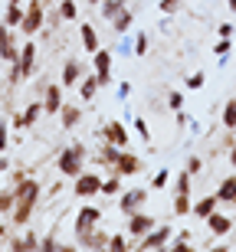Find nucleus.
I'll list each match as a JSON object with an SVG mask.
<instances>
[{"instance_id": "nucleus-1", "label": "nucleus", "mask_w": 236, "mask_h": 252, "mask_svg": "<svg viewBox=\"0 0 236 252\" xmlns=\"http://www.w3.org/2000/svg\"><path fill=\"white\" fill-rule=\"evenodd\" d=\"M36 203H39V184L33 177H23L20 184H13V226H27L36 213Z\"/></svg>"}, {"instance_id": "nucleus-2", "label": "nucleus", "mask_w": 236, "mask_h": 252, "mask_svg": "<svg viewBox=\"0 0 236 252\" xmlns=\"http://www.w3.org/2000/svg\"><path fill=\"white\" fill-rule=\"evenodd\" d=\"M36 59H39V46L33 43V39L20 43V56H17V63H10V85L23 82V79H30V75L36 72Z\"/></svg>"}, {"instance_id": "nucleus-3", "label": "nucleus", "mask_w": 236, "mask_h": 252, "mask_svg": "<svg viewBox=\"0 0 236 252\" xmlns=\"http://www.w3.org/2000/svg\"><path fill=\"white\" fill-rule=\"evenodd\" d=\"M85 154H89V151H85V144H69V148H63V151H59V158H56L59 174L76 180L79 174L85 170Z\"/></svg>"}, {"instance_id": "nucleus-4", "label": "nucleus", "mask_w": 236, "mask_h": 252, "mask_svg": "<svg viewBox=\"0 0 236 252\" xmlns=\"http://www.w3.org/2000/svg\"><path fill=\"white\" fill-rule=\"evenodd\" d=\"M148 193H151L148 187L122 190V193H118V213H122V216H132V213H138V210H144V203H148Z\"/></svg>"}, {"instance_id": "nucleus-5", "label": "nucleus", "mask_w": 236, "mask_h": 252, "mask_svg": "<svg viewBox=\"0 0 236 252\" xmlns=\"http://www.w3.org/2000/svg\"><path fill=\"white\" fill-rule=\"evenodd\" d=\"M46 23V13H43V0H30V7L23 10V23H20V33L23 36H36Z\"/></svg>"}, {"instance_id": "nucleus-6", "label": "nucleus", "mask_w": 236, "mask_h": 252, "mask_svg": "<svg viewBox=\"0 0 236 252\" xmlns=\"http://www.w3.org/2000/svg\"><path fill=\"white\" fill-rule=\"evenodd\" d=\"M170 236H174V229L170 226H154L151 233H144L141 239H138V249H148V252H154V249H168V243H170Z\"/></svg>"}, {"instance_id": "nucleus-7", "label": "nucleus", "mask_w": 236, "mask_h": 252, "mask_svg": "<svg viewBox=\"0 0 236 252\" xmlns=\"http://www.w3.org/2000/svg\"><path fill=\"white\" fill-rule=\"evenodd\" d=\"M99 223H102V210H99V206H92V203H85V206H79L76 223H72V233L82 236V233H89V229H95Z\"/></svg>"}, {"instance_id": "nucleus-8", "label": "nucleus", "mask_w": 236, "mask_h": 252, "mask_svg": "<svg viewBox=\"0 0 236 252\" xmlns=\"http://www.w3.org/2000/svg\"><path fill=\"white\" fill-rule=\"evenodd\" d=\"M112 63H115V56L105 46L92 53V72L99 75V85H112V79H115L112 75Z\"/></svg>"}, {"instance_id": "nucleus-9", "label": "nucleus", "mask_w": 236, "mask_h": 252, "mask_svg": "<svg viewBox=\"0 0 236 252\" xmlns=\"http://www.w3.org/2000/svg\"><path fill=\"white\" fill-rule=\"evenodd\" d=\"M72 193L79 196V200H92V196H99L102 193V177L99 174H79L76 177V184H72Z\"/></svg>"}, {"instance_id": "nucleus-10", "label": "nucleus", "mask_w": 236, "mask_h": 252, "mask_svg": "<svg viewBox=\"0 0 236 252\" xmlns=\"http://www.w3.org/2000/svg\"><path fill=\"white\" fill-rule=\"evenodd\" d=\"M43 115H46V112H43V98H33V102H30L20 115H13V122H10V125H13L17 131H27V128H33Z\"/></svg>"}, {"instance_id": "nucleus-11", "label": "nucleus", "mask_w": 236, "mask_h": 252, "mask_svg": "<svg viewBox=\"0 0 236 252\" xmlns=\"http://www.w3.org/2000/svg\"><path fill=\"white\" fill-rule=\"evenodd\" d=\"M112 170H115V174H122V177H135V174L141 170V158L132 154L128 148H122V151H118V158H115V164H112Z\"/></svg>"}, {"instance_id": "nucleus-12", "label": "nucleus", "mask_w": 236, "mask_h": 252, "mask_svg": "<svg viewBox=\"0 0 236 252\" xmlns=\"http://www.w3.org/2000/svg\"><path fill=\"white\" fill-rule=\"evenodd\" d=\"M154 226H158V220H154L151 213H144V210H138V213H132V216H128V226H125V229H128V236H135V239H141L144 233H151Z\"/></svg>"}, {"instance_id": "nucleus-13", "label": "nucleus", "mask_w": 236, "mask_h": 252, "mask_svg": "<svg viewBox=\"0 0 236 252\" xmlns=\"http://www.w3.org/2000/svg\"><path fill=\"white\" fill-rule=\"evenodd\" d=\"M63 82H49V85H43V112L46 115H59V108H63Z\"/></svg>"}, {"instance_id": "nucleus-14", "label": "nucleus", "mask_w": 236, "mask_h": 252, "mask_svg": "<svg viewBox=\"0 0 236 252\" xmlns=\"http://www.w3.org/2000/svg\"><path fill=\"white\" fill-rule=\"evenodd\" d=\"M102 138L108 141V144H115V148H128V141H132V134H128V128H125L122 122H105V128H102Z\"/></svg>"}, {"instance_id": "nucleus-15", "label": "nucleus", "mask_w": 236, "mask_h": 252, "mask_svg": "<svg viewBox=\"0 0 236 252\" xmlns=\"http://www.w3.org/2000/svg\"><path fill=\"white\" fill-rule=\"evenodd\" d=\"M17 56H20V46L13 39V30L0 23V59L3 63H17Z\"/></svg>"}, {"instance_id": "nucleus-16", "label": "nucleus", "mask_w": 236, "mask_h": 252, "mask_svg": "<svg viewBox=\"0 0 236 252\" xmlns=\"http://www.w3.org/2000/svg\"><path fill=\"white\" fill-rule=\"evenodd\" d=\"M82 75H85L82 63H79V59H66V63H63V75H59V82H63V89H72V85H79Z\"/></svg>"}, {"instance_id": "nucleus-17", "label": "nucleus", "mask_w": 236, "mask_h": 252, "mask_svg": "<svg viewBox=\"0 0 236 252\" xmlns=\"http://www.w3.org/2000/svg\"><path fill=\"white\" fill-rule=\"evenodd\" d=\"M79 122H82V108L72 105V102H63V108H59V125H63L66 131H72Z\"/></svg>"}, {"instance_id": "nucleus-18", "label": "nucleus", "mask_w": 236, "mask_h": 252, "mask_svg": "<svg viewBox=\"0 0 236 252\" xmlns=\"http://www.w3.org/2000/svg\"><path fill=\"white\" fill-rule=\"evenodd\" d=\"M99 89H102V85H99V75L95 72H85L82 79H79V98H82V102H92L95 95H99Z\"/></svg>"}, {"instance_id": "nucleus-19", "label": "nucleus", "mask_w": 236, "mask_h": 252, "mask_svg": "<svg viewBox=\"0 0 236 252\" xmlns=\"http://www.w3.org/2000/svg\"><path fill=\"white\" fill-rule=\"evenodd\" d=\"M79 39H82V49L92 56L95 49H102V39H99V33H95V27L92 23H82L79 27Z\"/></svg>"}, {"instance_id": "nucleus-20", "label": "nucleus", "mask_w": 236, "mask_h": 252, "mask_svg": "<svg viewBox=\"0 0 236 252\" xmlns=\"http://www.w3.org/2000/svg\"><path fill=\"white\" fill-rule=\"evenodd\" d=\"M207 226H210V233H213V236H227L230 229H233V220H230V216H223V213H217V210H213V213L207 216Z\"/></svg>"}, {"instance_id": "nucleus-21", "label": "nucleus", "mask_w": 236, "mask_h": 252, "mask_svg": "<svg viewBox=\"0 0 236 252\" xmlns=\"http://www.w3.org/2000/svg\"><path fill=\"white\" fill-rule=\"evenodd\" d=\"M217 206H220V200H217V193H213V196H200L197 203L190 206V213L197 216V220H207V216H210V213H213V210H217Z\"/></svg>"}, {"instance_id": "nucleus-22", "label": "nucleus", "mask_w": 236, "mask_h": 252, "mask_svg": "<svg viewBox=\"0 0 236 252\" xmlns=\"http://www.w3.org/2000/svg\"><path fill=\"white\" fill-rule=\"evenodd\" d=\"M10 249L13 252H27V249H39V236L36 233H23L10 239Z\"/></svg>"}, {"instance_id": "nucleus-23", "label": "nucleus", "mask_w": 236, "mask_h": 252, "mask_svg": "<svg viewBox=\"0 0 236 252\" xmlns=\"http://www.w3.org/2000/svg\"><path fill=\"white\" fill-rule=\"evenodd\" d=\"M220 203H236V177H223V184L217 187Z\"/></svg>"}, {"instance_id": "nucleus-24", "label": "nucleus", "mask_w": 236, "mask_h": 252, "mask_svg": "<svg viewBox=\"0 0 236 252\" xmlns=\"http://www.w3.org/2000/svg\"><path fill=\"white\" fill-rule=\"evenodd\" d=\"M0 23L10 27V30H20V23H23V7H20V3H7V13H3Z\"/></svg>"}, {"instance_id": "nucleus-25", "label": "nucleus", "mask_w": 236, "mask_h": 252, "mask_svg": "<svg viewBox=\"0 0 236 252\" xmlns=\"http://www.w3.org/2000/svg\"><path fill=\"white\" fill-rule=\"evenodd\" d=\"M102 193L105 196H118L122 193V174H108V177H102Z\"/></svg>"}, {"instance_id": "nucleus-26", "label": "nucleus", "mask_w": 236, "mask_h": 252, "mask_svg": "<svg viewBox=\"0 0 236 252\" xmlns=\"http://www.w3.org/2000/svg\"><path fill=\"white\" fill-rule=\"evenodd\" d=\"M118 151H122V148H115V144H108V141H105L102 148H99V154H95V160H99V164H105V167H112L115 158H118Z\"/></svg>"}, {"instance_id": "nucleus-27", "label": "nucleus", "mask_w": 236, "mask_h": 252, "mask_svg": "<svg viewBox=\"0 0 236 252\" xmlns=\"http://www.w3.org/2000/svg\"><path fill=\"white\" fill-rule=\"evenodd\" d=\"M132 23H135V13L128 7L122 10V13H118V17H112V27H115V33H128V30H132Z\"/></svg>"}, {"instance_id": "nucleus-28", "label": "nucleus", "mask_w": 236, "mask_h": 252, "mask_svg": "<svg viewBox=\"0 0 236 252\" xmlns=\"http://www.w3.org/2000/svg\"><path fill=\"white\" fill-rule=\"evenodd\" d=\"M190 206H194L190 193H174V216H190Z\"/></svg>"}, {"instance_id": "nucleus-29", "label": "nucleus", "mask_w": 236, "mask_h": 252, "mask_svg": "<svg viewBox=\"0 0 236 252\" xmlns=\"http://www.w3.org/2000/svg\"><path fill=\"white\" fill-rule=\"evenodd\" d=\"M59 20H79V3L76 0H63V3H59Z\"/></svg>"}, {"instance_id": "nucleus-30", "label": "nucleus", "mask_w": 236, "mask_h": 252, "mask_svg": "<svg viewBox=\"0 0 236 252\" xmlns=\"http://www.w3.org/2000/svg\"><path fill=\"white\" fill-rule=\"evenodd\" d=\"M190 187H194V174H190V170L177 174V180H174V193H190Z\"/></svg>"}, {"instance_id": "nucleus-31", "label": "nucleus", "mask_w": 236, "mask_h": 252, "mask_svg": "<svg viewBox=\"0 0 236 252\" xmlns=\"http://www.w3.org/2000/svg\"><path fill=\"white\" fill-rule=\"evenodd\" d=\"M99 7H102V13H105V17L112 20V17H118V13L125 10V0H102Z\"/></svg>"}, {"instance_id": "nucleus-32", "label": "nucleus", "mask_w": 236, "mask_h": 252, "mask_svg": "<svg viewBox=\"0 0 236 252\" xmlns=\"http://www.w3.org/2000/svg\"><path fill=\"white\" fill-rule=\"evenodd\" d=\"M223 128H236V98L223 105Z\"/></svg>"}, {"instance_id": "nucleus-33", "label": "nucleus", "mask_w": 236, "mask_h": 252, "mask_svg": "<svg viewBox=\"0 0 236 252\" xmlns=\"http://www.w3.org/2000/svg\"><path fill=\"white\" fill-rule=\"evenodd\" d=\"M168 184H170V170H168V167H161L158 174L151 177V190H164Z\"/></svg>"}, {"instance_id": "nucleus-34", "label": "nucleus", "mask_w": 236, "mask_h": 252, "mask_svg": "<svg viewBox=\"0 0 236 252\" xmlns=\"http://www.w3.org/2000/svg\"><path fill=\"white\" fill-rule=\"evenodd\" d=\"M0 213H13V187L0 190Z\"/></svg>"}, {"instance_id": "nucleus-35", "label": "nucleus", "mask_w": 236, "mask_h": 252, "mask_svg": "<svg viewBox=\"0 0 236 252\" xmlns=\"http://www.w3.org/2000/svg\"><path fill=\"white\" fill-rule=\"evenodd\" d=\"M108 249H112V252H122V249H128V236H125V233H115V236H108Z\"/></svg>"}, {"instance_id": "nucleus-36", "label": "nucleus", "mask_w": 236, "mask_h": 252, "mask_svg": "<svg viewBox=\"0 0 236 252\" xmlns=\"http://www.w3.org/2000/svg\"><path fill=\"white\" fill-rule=\"evenodd\" d=\"M135 134H138V138H141L144 144H148V141H151V128H148V125H144V118H135Z\"/></svg>"}, {"instance_id": "nucleus-37", "label": "nucleus", "mask_w": 236, "mask_h": 252, "mask_svg": "<svg viewBox=\"0 0 236 252\" xmlns=\"http://www.w3.org/2000/svg\"><path fill=\"white\" fill-rule=\"evenodd\" d=\"M132 53H135V56H144V53H148V36H144V33H138V36H135Z\"/></svg>"}, {"instance_id": "nucleus-38", "label": "nucleus", "mask_w": 236, "mask_h": 252, "mask_svg": "<svg viewBox=\"0 0 236 252\" xmlns=\"http://www.w3.org/2000/svg\"><path fill=\"white\" fill-rule=\"evenodd\" d=\"M168 249H174V252H184V249H190V239H187V236H177V239H174V236H170Z\"/></svg>"}, {"instance_id": "nucleus-39", "label": "nucleus", "mask_w": 236, "mask_h": 252, "mask_svg": "<svg viewBox=\"0 0 236 252\" xmlns=\"http://www.w3.org/2000/svg\"><path fill=\"white\" fill-rule=\"evenodd\" d=\"M230 49H233V43H230V36H220V43L213 46V53H217L220 59H227V53H230Z\"/></svg>"}, {"instance_id": "nucleus-40", "label": "nucleus", "mask_w": 236, "mask_h": 252, "mask_svg": "<svg viewBox=\"0 0 236 252\" xmlns=\"http://www.w3.org/2000/svg\"><path fill=\"white\" fill-rule=\"evenodd\" d=\"M39 249H49V252H53V249H66V246L59 243L56 236H46V239H39Z\"/></svg>"}, {"instance_id": "nucleus-41", "label": "nucleus", "mask_w": 236, "mask_h": 252, "mask_svg": "<svg viewBox=\"0 0 236 252\" xmlns=\"http://www.w3.org/2000/svg\"><path fill=\"white\" fill-rule=\"evenodd\" d=\"M168 105H170V112H180V108H184V95H180V92H170L168 95Z\"/></svg>"}, {"instance_id": "nucleus-42", "label": "nucleus", "mask_w": 236, "mask_h": 252, "mask_svg": "<svg viewBox=\"0 0 236 252\" xmlns=\"http://www.w3.org/2000/svg\"><path fill=\"white\" fill-rule=\"evenodd\" d=\"M203 72H194V75H187V89H203Z\"/></svg>"}, {"instance_id": "nucleus-43", "label": "nucleus", "mask_w": 236, "mask_h": 252, "mask_svg": "<svg viewBox=\"0 0 236 252\" xmlns=\"http://www.w3.org/2000/svg\"><path fill=\"white\" fill-rule=\"evenodd\" d=\"M180 10V0H161V13H174Z\"/></svg>"}, {"instance_id": "nucleus-44", "label": "nucleus", "mask_w": 236, "mask_h": 252, "mask_svg": "<svg viewBox=\"0 0 236 252\" xmlns=\"http://www.w3.org/2000/svg\"><path fill=\"white\" fill-rule=\"evenodd\" d=\"M7 138H10V125L0 122V151H7Z\"/></svg>"}, {"instance_id": "nucleus-45", "label": "nucleus", "mask_w": 236, "mask_h": 252, "mask_svg": "<svg viewBox=\"0 0 236 252\" xmlns=\"http://www.w3.org/2000/svg\"><path fill=\"white\" fill-rule=\"evenodd\" d=\"M200 167H203V160H200V158H187V167H184V170H190V174H200Z\"/></svg>"}, {"instance_id": "nucleus-46", "label": "nucleus", "mask_w": 236, "mask_h": 252, "mask_svg": "<svg viewBox=\"0 0 236 252\" xmlns=\"http://www.w3.org/2000/svg\"><path fill=\"white\" fill-rule=\"evenodd\" d=\"M128 95H132V85H128V82H118V98H122V102H125Z\"/></svg>"}, {"instance_id": "nucleus-47", "label": "nucleus", "mask_w": 236, "mask_h": 252, "mask_svg": "<svg viewBox=\"0 0 236 252\" xmlns=\"http://www.w3.org/2000/svg\"><path fill=\"white\" fill-rule=\"evenodd\" d=\"M220 36H233V23H220Z\"/></svg>"}, {"instance_id": "nucleus-48", "label": "nucleus", "mask_w": 236, "mask_h": 252, "mask_svg": "<svg viewBox=\"0 0 236 252\" xmlns=\"http://www.w3.org/2000/svg\"><path fill=\"white\" fill-rule=\"evenodd\" d=\"M118 53H122V56H128V53H132V43H128V39H122V43H118Z\"/></svg>"}, {"instance_id": "nucleus-49", "label": "nucleus", "mask_w": 236, "mask_h": 252, "mask_svg": "<svg viewBox=\"0 0 236 252\" xmlns=\"http://www.w3.org/2000/svg\"><path fill=\"white\" fill-rule=\"evenodd\" d=\"M7 233H10V226H7V223H0V239H3Z\"/></svg>"}, {"instance_id": "nucleus-50", "label": "nucleus", "mask_w": 236, "mask_h": 252, "mask_svg": "<svg viewBox=\"0 0 236 252\" xmlns=\"http://www.w3.org/2000/svg\"><path fill=\"white\" fill-rule=\"evenodd\" d=\"M0 170H10V160L7 158H0Z\"/></svg>"}, {"instance_id": "nucleus-51", "label": "nucleus", "mask_w": 236, "mask_h": 252, "mask_svg": "<svg viewBox=\"0 0 236 252\" xmlns=\"http://www.w3.org/2000/svg\"><path fill=\"white\" fill-rule=\"evenodd\" d=\"M230 164L236 167V144H233V151H230Z\"/></svg>"}, {"instance_id": "nucleus-52", "label": "nucleus", "mask_w": 236, "mask_h": 252, "mask_svg": "<svg viewBox=\"0 0 236 252\" xmlns=\"http://www.w3.org/2000/svg\"><path fill=\"white\" fill-rule=\"evenodd\" d=\"M227 7H230V10H236V0H227Z\"/></svg>"}, {"instance_id": "nucleus-53", "label": "nucleus", "mask_w": 236, "mask_h": 252, "mask_svg": "<svg viewBox=\"0 0 236 252\" xmlns=\"http://www.w3.org/2000/svg\"><path fill=\"white\" fill-rule=\"evenodd\" d=\"M89 3H92V7H99V3H102V0H89Z\"/></svg>"}]
</instances>
